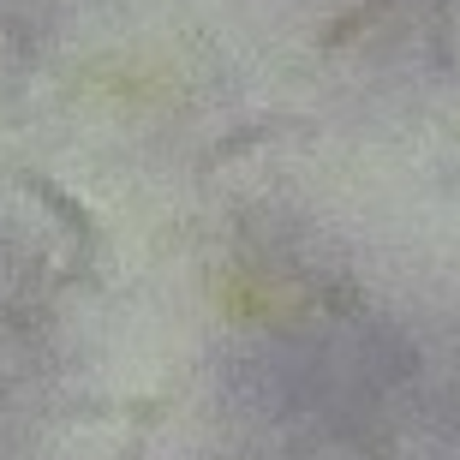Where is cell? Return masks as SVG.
Segmentation results:
<instances>
[{
    "instance_id": "obj_3",
    "label": "cell",
    "mask_w": 460,
    "mask_h": 460,
    "mask_svg": "<svg viewBox=\"0 0 460 460\" xmlns=\"http://www.w3.org/2000/svg\"><path fill=\"white\" fill-rule=\"evenodd\" d=\"M383 6H389V0H365V6H358V13H347V18H341V24H335V31H329V36H323V49H341L347 36H353V31H365V24H371V18H376V13H383Z\"/></svg>"
},
{
    "instance_id": "obj_1",
    "label": "cell",
    "mask_w": 460,
    "mask_h": 460,
    "mask_svg": "<svg viewBox=\"0 0 460 460\" xmlns=\"http://www.w3.org/2000/svg\"><path fill=\"white\" fill-rule=\"evenodd\" d=\"M18 186L31 191L36 204L49 209V216H54L60 227H66L72 239H78V257H90V252H96V216H90V209L78 204V198H72L66 186H54L49 173H18Z\"/></svg>"
},
{
    "instance_id": "obj_2",
    "label": "cell",
    "mask_w": 460,
    "mask_h": 460,
    "mask_svg": "<svg viewBox=\"0 0 460 460\" xmlns=\"http://www.w3.org/2000/svg\"><path fill=\"white\" fill-rule=\"evenodd\" d=\"M281 132V119H263V126H245V132H234V137H222L216 150L204 155V168H222V162H234V155H245V150H257L263 137H275Z\"/></svg>"
}]
</instances>
